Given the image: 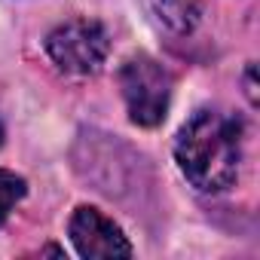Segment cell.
Masks as SVG:
<instances>
[{"mask_svg": "<svg viewBox=\"0 0 260 260\" xmlns=\"http://www.w3.org/2000/svg\"><path fill=\"white\" fill-rule=\"evenodd\" d=\"M175 159L196 190H230L242 169V122L223 110H196L178 132Z\"/></svg>", "mask_w": 260, "mask_h": 260, "instance_id": "obj_1", "label": "cell"}, {"mask_svg": "<svg viewBox=\"0 0 260 260\" xmlns=\"http://www.w3.org/2000/svg\"><path fill=\"white\" fill-rule=\"evenodd\" d=\"M119 89L135 125L153 128L166 119L172 101V74L150 55H132L119 68Z\"/></svg>", "mask_w": 260, "mask_h": 260, "instance_id": "obj_2", "label": "cell"}, {"mask_svg": "<svg viewBox=\"0 0 260 260\" xmlns=\"http://www.w3.org/2000/svg\"><path fill=\"white\" fill-rule=\"evenodd\" d=\"M46 52L64 74L86 77V74H98L101 64L107 61L110 37L104 25L95 19H71L55 31H49Z\"/></svg>", "mask_w": 260, "mask_h": 260, "instance_id": "obj_3", "label": "cell"}, {"mask_svg": "<svg viewBox=\"0 0 260 260\" xmlns=\"http://www.w3.org/2000/svg\"><path fill=\"white\" fill-rule=\"evenodd\" d=\"M68 233L80 257H132V245L119 223H113L95 205H80L71 217Z\"/></svg>", "mask_w": 260, "mask_h": 260, "instance_id": "obj_4", "label": "cell"}, {"mask_svg": "<svg viewBox=\"0 0 260 260\" xmlns=\"http://www.w3.org/2000/svg\"><path fill=\"white\" fill-rule=\"evenodd\" d=\"M156 13H159L166 28H172L178 34H187V31L196 28L202 10H199L196 0H156Z\"/></svg>", "mask_w": 260, "mask_h": 260, "instance_id": "obj_5", "label": "cell"}, {"mask_svg": "<svg viewBox=\"0 0 260 260\" xmlns=\"http://www.w3.org/2000/svg\"><path fill=\"white\" fill-rule=\"evenodd\" d=\"M25 193H28V184H25L22 175L0 169V223H4L10 217V211L25 199Z\"/></svg>", "mask_w": 260, "mask_h": 260, "instance_id": "obj_6", "label": "cell"}, {"mask_svg": "<svg viewBox=\"0 0 260 260\" xmlns=\"http://www.w3.org/2000/svg\"><path fill=\"white\" fill-rule=\"evenodd\" d=\"M248 98H251V104L257 101V89H254V64H248Z\"/></svg>", "mask_w": 260, "mask_h": 260, "instance_id": "obj_7", "label": "cell"}, {"mask_svg": "<svg viewBox=\"0 0 260 260\" xmlns=\"http://www.w3.org/2000/svg\"><path fill=\"white\" fill-rule=\"evenodd\" d=\"M0 144H4V125H0Z\"/></svg>", "mask_w": 260, "mask_h": 260, "instance_id": "obj_8", "label": "cell"}]
</instances>
